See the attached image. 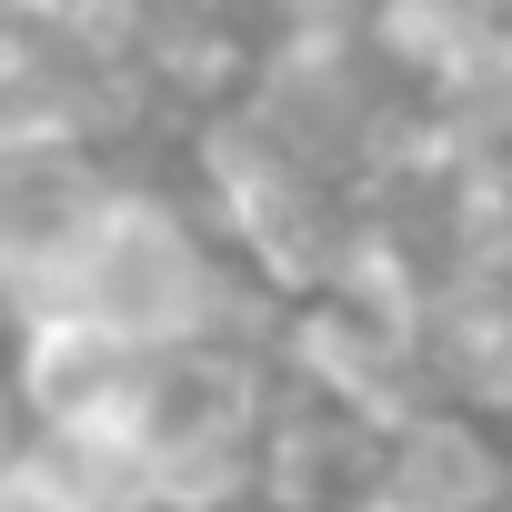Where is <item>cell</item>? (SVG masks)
I'll return each instance as SVG.
<instances>
[{
	"label": "cell",
	"mask_w": 512,
	"mask_h": 512,
	"mask_svg": "<svg viewBox=\"0 0 512 512\" xmlns=\"http://www.w3.org/2000/svg\"><path fill=\"white\" fill-rule=\"evenodd\" d=\"M61 312L91 322V332L121 342V352L262 342V332H272V302L231 272V251L211 241V221H201L171 181H151V171H131L121 201L101 211L81 272H71V292H61Z\"/></svg>",
	"instance_id": "obj_1"
},
{
	"label": "cell",
	"mask_w": 512,
	"mask_h": 512,
	"mask_svg": "<svg viewBox=\"0 0 512 512\" xmlns=\"http://www.w3.org/2000/svg\"><path fill=\"white\" fill-rule=\"evenodd\" d=\"M262 412H272V352L262 342L141 352L131 432H121V492L151 512H251L262 502Z\"/></svg>",
	"instance_id": "obj_2"
},
{
	"label": "cell",
	"mask_w": 512,
	"mask_h": 512,
	"mask_svg": "<svg viewBox=\"0 0 512 512\" xmlns=\"http://www.w3.org/2000/svg\"><path fill=\"white\" fill-rule=\"evenodd\" d=\"M131 161L61 141V151H0V332L61 312L81 251L101 231V211L121 201Z\"/></svg>",
	"instance_id": "obj_3"
},
{
	"label": "cell",
	"mask_w": 512,
	"mask_h": 512,
	"mask_svg": "<svg viewBox=\"0 0 512 512\" xmlns=\"http://www.w3.org/2000/svg\"><path fill=\"white\" fill-rule=\"evenodd\" d=\"M352 512H512V432L422 402L382 432L372 492Z\"/></svg>",
	"instance_id": "obj_4"
},
{
	"label": "cell",
	"mask_w": 512,
	"mask_h": 512,
	"mask_svg": "<svg viewBox=\"0 0 512 512\" xmlns=\"http://www.w3.org/2000/svg\"><path fill=\"white\" fill-rule=\"evenodd\" d=\"M372 462H382V422L272 382V412H262V502L352 512V502L372 492Z\"/></svg>",
	"instance_id": "obj_5"
},
{
	"label": "cell",
	"mask_w": 512,
	"mask_h": 512,
	"mask_svg": "<svg viewBox=\"0 0 512 512\" xmlns=\"http://www.w3.org/2000/svg\"><path fill=\"white\" fill-rule=\"evenodd\" d=\"M0 512H101V492L61 452H41V442H21L0 422Z\"/></svg>",
	"instance_id": "obj_6"
},
{
	"label": "cell",
	"mask_w": 512,
	"mask_h": 512,
	"mask_svg": "<svg viewBox=\"0 0 512 512\" xmlns=\"http://www.w3.org/2000/svg\"><path fill=\"white\" fill-rule=\"evenodd\" d=\"M251 512H302V502H251Z\"/></svg>",
	"instance_id": "obj_7"
},
{
	"label": "cell",
	"mask_w": 512,
	"mask_h": 512,
	"mask_svg": "<svg viewBox=\"0 0 512 512\" xmlns=\"http://www.w3.org/2000/svg\"><path fill=\"white\" fill-rule=\"evenodd\" d=\"M121 512H151V502H121Z\"/></svg>",
	"instance_id": "obj_8"
}]
</instances>
